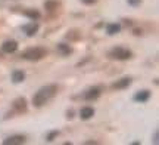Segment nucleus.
<instances>
[{
	"label": "nucleus",
	"mask_w": 159,
	"mask_h": 145,
	"mask_svg": "<svg viewBox=\"0 0 159 145\" xmlns=\"http://www.w3.org/2000/svg\"><path fill=\"white\" fill-rule=\"evenodd\" d=\"M56 93H57L56 85H47V86L40 87L39 90L35 92V95L33 96V104H34V107L40 108V107H43V105L47 104L50 99L55 98Z\"/></svg>",
	"instance_id": "obj_1"
},
{
	"label": "nucleus",
	"mask_w": 159,
	"mask_h": 145,
	"mask_svg": "<svg viewBox=\"0 0 159 145\" xmlns=\"http://www.w3.org/2000/svg\"><path fill=\"white\" fill-rule=\"evenodd\" d=\"M47 55V51L43 47H30L22 52V58L27 61H40Z\"/></svg>",
	"instance_id": "obj_2"
},
{
	"label": "nucleus",
	"mask_w": 159,
	"mask_h": 145,
	"mask_svg": "<svg viewBox=\"0 0 159 145\" xmlns=\"http://www.w3.org/2000/svg\"><path fill=\"white\" fill-rule=\"evenodd\" d=\"M108 56L111 59H118V61H125V59H130L133 56V53H131L130 49H127V47H114L112 51H109Z\"/></svg>",
	"instance_id": "obj_3"
},
{
	"label": "nucleus",
	"mask_w": 159,
	"mask_h": 145,
	"mask_svg": "<svg viewBox=\"0 0 159 145\" xmlns=\"http://www.w3.org/2000/svg\"><path fill=\"white\" fill-rule=\"evenodd\" d=\"M12 107H13V110H15L16 114H22V113L27 111V101H25V98H18L13 101Z\"/></svg>",
	"instance_id": "obj_4"
},
{
	"label": "nucleus",
	"mask_w": 159,
	"mask_h": 145,
	"mask_svg": "<svg viewBox=\"0 0 159 145\" xmlns=\"http://www.w3.org/2000/svg\"><path fill=\"white\" fill-rule=\"evenodd\" d=\"M22 31L25 33L27 36H34L37 31H39V24L34 22V21H31V22L28 24H25V25H22Z\"/></svg>",
	"instance_id": "obj_5"
},
{
	"label": "nucleus",
	"mask_w": 159,
	"mask_h": 145,
	"mask_svg": "<svg viewBox=\"0 0 159 145\" xmlns=\"http://www.w3.org/2000/svg\"><path fill=\"white\" fill-rule=\"evenodd\" d=\"M25 142V136L24 135H13V136H9L7 139L3 141L5 145H19Z\"/></svg>",
	"instance_id": "obj_6"
},
{
	"label": "nucleus",
	"mask_w": 159,
	"mask_h": 145,
	"mask_svg": "<svg viewBox=\"0 0 159 145\" xmlns=\"http://www.w3.org/2000/svg\"><path fill=\"white\" fill-rule=\"evenodd\" d=\"M100 89L99 87H91V89H89L87 92L84 93V99L85 101H94V99H97L99 96H100Z\"/></svg>",
	"instance_id": "obj_7"
},
{
	"label": "nucleus",
	"mask_w": 159,
	"mask_h": 145,
	"mask_svg": "<svg viewBox=\"0 0 159 145\" xmlns=\"http://www.w3.org/2000/svg\"><path fill=\"white\" fill-rule=\"evenodd\" d=\"M18 49V43L15 40H7L2 45V51L5 53H13Z\"/></svg>",
	"instance_id": "obj_8"
},
{
	"label": "nucleus",
	"mask_w": 159,
	"mask_h": 145,
	"mask_svg": "<svg viewBox=\"0 0 159 145\" xmlns=\"http://www.w3.org/2000/svg\"><path fill=\"white\" fill-rule=\"evenodd\" d=\"M130 85H131V79L130 77H124V79L112 83V89H125V87H128Z\"/></svg>",
	"instance_id": "obj_9"
},
{
	"label": "nucleus",
	"mask_w": 159,
	"mask_h": 145,
	"mask_svg": "<svg viewBox=\"0 0 159 145\" xmlns=\"http://www.w3.org/2000/svg\"><path fill=\"white\" fill-rule=\"evenodd\" d=\"M149 98H150L149 90H140L134 95V101H137V102H146V101H149Z\"/></svg>",
	"instance_id": "obj_10"
},
{
	"label": "nucleus",
	"mask_w": 159,
	"mask_h": 145,
	"mask_svg": "<svg viewBox=\"0 0 159 145\" xmlns=\"http://www.w3.org/2000/svg\"><path fill=\"white\" fill-rule=\"evenodd\" d=\"M93 116H94V110L91 107H84V108H81V111H80V117L83 120H89Z\"/></svg>",
	"instance_id": "obj_11"
},
{
	"label": "nucleus",
	"mask_w": 159,
	"mask_h": 145,
	"mask_svg": "<svg viewBox=\"0 0 159 145\" xmlns=\"http://www.w3.org/2000/svg\"><path fill=\"white\" fill-rule=\"evenodd\" d=\"M121 31V25L119 24H108L106 25V33L109 36H114V34H118Z\"/></svg>",
	"instance_id": "obj_12"
},
{
	"label": "nucleus",
	"mask_w": 159,
	"mask_h": 145,
	"mask_svg": "<svg viewBox=\"0 0 159 145\" xmlns=\"http://www.w3.org/2000/svg\"><path fill=\"white\" fill-rule=\"evenodd\" d=\"M12 80H13V83H22L24 80H25V73L24 71H13L12 73Z\"/></svg>",
	"instance_id": "obj_13"
},
{
	"label": "nucleus",
	"mask_w": 159,
	"mask_h": 145,
	"mask_svg": "<svg viewBox=\"0 0 159 145\" xmlns=\"http://www.w3.org/2000/svg\"><path fill=\"white\" fill-rule=\"evenodd\" d=\"M57 51L62 53L63 56H66V55H69V53L72 52V49L69 47V45H65V43H59L57 45Z\"/></svg>",
	"instance_id": "obj_14"
},
{
	"label": "nucleus",
	"mask_w": 159,
	"mask_h": 145,
	"mask_svg": "<svg viewBox=\"0 0 159 145\" xmlns=\"http://www.w3.org/2000/svg\"><path fill=\"white\" fill-rule=\"evenodd\" d=\"M59 6H61V3H59L57 0H47L44 3V7L47 11H55V9H57Z\"/></svg>",
	"instance_id": "obj_15"
},
{
	"label": "nucleus",
	"mask_w": 159,
	"mask_h": 145,
	"mask_svg": "<svg viewBox=\"0 0 159 145\" xmlns=\"http://www.w3.org/2000/svg\"><path fill=\"white\" fill-rule=\"evenodd\" d=\"M24 15H27V17H30L33 21L34 19H39L40 18V13L37 11H24Z\"/></svg>",
	"instance_id": "obj_16"
},
{
	"label": "nucleus",
	"mask_w": 159,
	"mask_h": 145,
	"mask_svg": "<svg viewBox=\"0 0 159 145\" xmlns=\"http://www.w3.org/2000/svg\"><path fill=\"white\" fill-rule=\"evenodd\" d=\"M140 2H142V0H128V5L137 6V5H140Z\"/></svg>",
	"instance_id": "obj_17"
},
{
	"label": "nucleus",
	"mask_w": 159,
	"mask_h": 145,
	"mask_svg": "<svg viewBox=\"0 0 159 145\" xmlns=\"http://www.w3.org/2000/svg\"><path fill=\"white\" fill-rule=\"evenodd\" d=\"M56 135H57V132H53L52 135H49V138H47V141H53V138H55Z\"/></svg>",
	"instance_id": "obj_18"
},
{
	"label": "nucleus",
	"mask_w": 159,
	"mask_h": 145,
	"mask_svg": "<svg viewBox=\"0 0 159 145\" xmlns=\"http://www.w3.org/2000/svg\"><path fill=\"white\" fill-rule=\"evenodd\" d=\"M81 2H84L85 5H91V3H94L96 0H81Z\"/></svg>",
	"instance_id": "obj_19"
}]
</instances>
